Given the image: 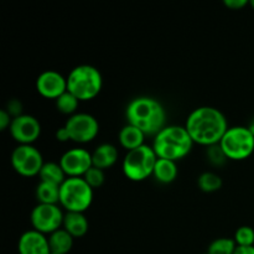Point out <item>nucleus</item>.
Masks as SVG:
<instances>
[{
  "label": "nucleus",
  "instance_id": "nucleus-1",
  "mask_svg": "<svg viewBox=\"0 0 254 254\" xmlns=\"http://www.w3.org/2000/svg\"><path fill=\"white\" fill-rule=\"evenodd\" d=\"M185 128L193 144L212 146L220 144L227 131V119L225 114L213 107H200L190 113Z\"/></svg>",
  "mask_w": 254,
  "mask_h": 254
},
{
  "label": "nucleus",
  "instance_id": "nucleus-2",
  "mask_svg": "<svg viewBox=\"0 0 254 254\" xmlns=\"http://www.w3.org/2000/svg\"><path fill=\"white\" fill-rule=\"evenodd\" d=\"M126 116L128 124L140 129L145 135H156L166 127L165 109L151 97L134 98L127 107Z\"/></svg>",
  "mask_w": 254,
  "mask_h": 254
},
{
  "label": "nucleus",
  "instance_id": "nucleus-3",
  "mask_svg": "<svg viewBox=\"0 0 254 254\" xmlns=\"http://www.w3.org/2000/svg\"><path fill=\"white\" fill-rule=\"evenodd\" d=\"M193 141L185 127L166 126L155 135L153 149L159 159L178 161L191 151Z\"/></svg>",
  "mask_w": 254,
  "mask_h": 254
},
{
  "label": "nucleus",
  "instance_id": "nucleus-4",
  "mask_svg": "<svg viewBox=\"0 0 254 254\" xmlns=\"http://www.w3.org/2000/svg\"><path fill=\"white\" fill-rule=\"evenodd\" d=\"M103 87V77L98 68L91 64H79L67 76V91L79 102L96 98Z\"/></svg>",
  "mask_w": 254,
  "mask_h": 254
},
{
  "label": "nucleus",
  "instance_id": "nucleus-5",
  "mask_svg": "<svg viewBox=\"0 0 254 254\" xmlns=\"http://www.w3.org/2000/svg\"><path fill=\"white\" fill-rule=\"evenodd\" d=\"M93 189L83 178H67L60 186V205L67 212H82L91 207Z\"/></svg>",
  "mask_w": 254,
  "mask_h": 254
},
{
  "label": "nucleus",
  "instance_id": "nucleus-6",
  "mask_svg": "<svg viewBox=\"0 0 254 254\" xmlns=\"http://www.w3.org/2000/svg\"><path fill=\"white\" fill-rule=\"evenodd\" d=\"M156 156L153 146L141 145L134 150L128 151L123 159L122 169L124 175L130 181H143L153 175L155 168Z\"/></svg>",
  "mask_w": 254,
  "mask_h": 254
},
{
  "label": "nucleus",
  "instance_id": "nucleus-7",
  "mask_svg": "<svg viewBox=\"0 0 254 254\" xmlns=\"http://www.w3.org/2000/svg\"><path fill=\"white\" fill-rule=\"evenodd\" d=\"M220 145L231 160H245L254 151V133L248 127H231Z\"/></svg>",
  "mask_w": 254,
  "mask_h": 254
},
{
  "label": "nucleus",
  "instance_id": "nucleus-8",
  "mask_svg": "<svg viewBox=\"0 0 254 254\" xmlns=\"http://www.w3.org/2000/svg\"><path fill=\"white\" fill-rule=\"evenodd\" d=\"M44 164L42 154L32 145H17L11 153L12 168L25 178L39 175Z\"/></svg>",
  "mask_w": 254,
  "mask_h": 254
},
{
  "label": "nucleus",
  "instance_id": "nucleus-9",
  "mask_svg": "<svg viewBox=\"0 0 254 254\" xmlns=\"http://www.w3.org/2000/svg\"><path fill=\"white\" fill-rule=\"evenodd\" d=\"M64 215L59 205H46V203H39L35 206L30 215L32 230L46 233H54L55 231L60 230L64 225Z\"/></svg>",
  "mask_w": 254,
  "mask_h": 254
},
{
  "label": "nucleus",
  "instance_id": "nucleus-10",
  "mask_svg": "<svg viewBox=\"0 0 254 254\" xmlns=\"http://www.w3.org/2000/svg\"><path fill=\"white\" fill-rule=\"evenodd\" d=\"M72 141L79 144L89 143L99 133V124L93 116L88 113H76L69 117L64 124Z\"/></svg>",
  "mask_w": 254,
  "mask_h": 254
},
{
  "label": "nucleus",
  "instance_id": "nucleus-11",
  "mask_svg": "<svg viewBox=\"0 0 254 254\" xmlns=\"http://www.w3.org/2000/svg\"><path fill=\"white\" fill-rule=\"evenodd\" d=\"M10 134L19 145H32L41 134V124L35 117L29 114L12 118L10 124Z\"/></svg>",
  "mask_w": 254,
  "mask_h": 254
},
{
  "label": "nucleus",
  "instance_id": "nucleus-12",
  "mask_svg": "<svg viewBox=\"0 0 254 254\" xmlns=\"http://www.w3.org/2000/svg\"><path fill=\"white\" fill-rule=\"evenodd\" d=\"M60 165L67 178H83L84 174L93 166L92 153L82 148L71 149L61 156Z\"/></svg>",
  "mask_w": 254,
  "mask_h": 254
},
{
  "label": "nucleus",
  "instance_id": "nucleus-13",
  "mask_svg": "<svg viewBox=\"0 0 254 254\" xmlns=\"http://www.w3.org/2000/svg\"><path fill=\"white\" fill-rule=\"evenodd\" d=\"M36 89L45 98L56 101L67 91V78H64L60 72L49 69L37 77Z\"/></svg>",
  "mask_w": 254,
  "mask_h": 254
},
{
  "label": "nucleus",
  "instance_id": "nucleus-14",
  "mask_svg": "<svg viewBox=\"0 0 254 254\" xmlns=\"http://www.w3.org/2000/svg\"><path fill=\"white\" fill-rule=\"evenodd\" d=\"M19 254H51L49 238L35 230L22 233L17 243Z\"/></svg>",
  "mask_w": 254,
  "mask_h": 254
},
{
  "label": "nucleus",
  "instance_id": "nucleus-15",
  "mask_svg": "<svg viewBox=\"0 0 254 254\" xmlns=\"http://www.w3.org/2000/svg\"><path fill=\"white\" fill-rule=\"evenodd\" d=\"M117 160H118V149L113 144H101L92 153L93 166L101 169V170L112 168L117 163Z\"/></svg>",
  "mask_w": 254,
  "mask_h": 254
},
{
  "label": "nucleus",
  "instance_id": "nucleus-16",
  "mask_svg": "<svg viewBox=\"0 0 254 254\" xmlns=\"http://www.w3.org/2000/svg\"><path fill=\"white\" fill-rule=\"evenodd\" d=\"M64 228L73 238L83 237L88 232V221L82 212H67L64 218Z\"/></svg>",
  "mask_w": 254,
  "mask_h": 254
},
{
  "label": "nucleus",
  "instance_id": "nucleus-17",
  "mask_svg": "<svg viewBox=\"0 0 254 254\" xmlns=\"http://www.w3.org/2000/svg\"><path fill=\"white\" fill-rule=\"evenodd\" d=\"M145 134L138 129L136 127L131 126V124H127L119 131V143L127 149L128 151L134 150V149L139 148V146L144 145V139H145Z\"/></svg>",
  "mask_w": 254,
  "mask_h": 254
},
{
  "label": "nucleus",
  "instance_id": "nucleus-18",
  "mask_svg": "<svg viewBox=\"0 0 254 254\" xmlns=\"http://www.w3.org/2000/svg\"><path fill=\"white\" fill-rule=\"evenodd\" d=\"M73 240L74 238L64 228H60V230L55 231L49 237L51 253L67 254L73 247Z\"/></svg>",
  "mask_w": 254,
  "mask_h": 254
},
{
  "label": "nucleus",
  "instance_id": "nucleus-19",
  "mask_svg": "<svg viewBox=\"0 0 254 254\" xmlns=\"http://www.w3.org/2000/svg\"><path fill=\"white\" fill-rule=\"evenodd\" d=\"M153 176L161 184H171L178 178V165L176 161L159 159L156 160Z\"/></svg>",
  "mask_w": 254,
  "mask_h": 254
},
{
  "label": "nucleus",
  "instance_id": "nucleus-20",
  "mask_svg": "<svg viewBox=\"0 0 254 254\" xmlns=\"http://www.w3.org/2000/svg\"><path fill=\"white\" fill-rule=\"evenodd\" d=\"M36 198L39 203L57 205L60 203V186L51 183L40 181L36 188Z\"/></svg>",
  "mask_w": 254,
  "mask_h": 254
},
{
  "label": "nucleus",
  "instance_id": "nucleus-21",
  "mask_svg": "<svg viewBox=\"0 0 254 254\" xmlns=\"http://www.w3.org/2000/svg\"><path fill=\"white\" fill-rule=\"evenodd\" d=\"M39 176L41 179V181L51 183L59 186H61L64 184V181L67 179L66 174L62 170L60 163H45L41 171H40Z\"/></svg>",
  "mask_w": 254,
  "mask_h": 254
},
{
  "label": "nucleus",
  "instance_id": "nucleus-22",
  "mask_svg": "<svg viewBox=\"0 0 254 254\" xmlns=\"http://www.w3.org/2000/svg\"><path fill=\"white\" fill-rule=\"evenodd\" d=\"M197 185L198 189L203 192L212 193L216 192V191L220 190L222 188L223 183L221 176H218L217 174L211 173V171H206V173H202L197 179Z\"/></svg>",
  "mask_w": 254,
  "mask_h": 254
},
{
  "label": "nucleus",
  "instance_id": "nucleus-23",
  "mask_svg": "<svg viewBox=\"0 0 254 254\" xmlns=\"http://www.w3.org/2000/svg\"><path fill=\"white\" fill-rule=\"evenodd\" d=\"M56 108L60 113L66 114V116L72 117L73 114H76L77 108H78L79 101L78 98L73 96L72 93H69L68 91L64 92L62 96H60L56 99Z\"/></svg>",
  "mask_w": 254,
  "mask_h": 254
},
{
  "label": "nucleus",
  "instance_id": "nucleus-24",
  "mask_svg": "<svg viewBox=\"0 0 254 254\" xmlns=\"http://www.w3.org/2000/svg\"><path fill=\"white\" fill-rule=\"evenodd\" d=\"M236 245L232 238H217L208 246L207 254H235Z\"/></svg>",
  "mask_w": 254,
  "mask_h": 254
},
{
  "label": "nucleus",
  "instance_id": "nucleus-25",
  "mask_svg": "<svg viewBox=\"0 0 254 254\" xmlns=\"http://www.w3.org/2000/svg\"><path fill=\"white\" fill-rule=\"evenodd\" d=\"M235 242L238 247L254 246V230L250 226H242L235 233Z\"/></svg>",
  "mask_w": 254,
  "mask_h": 254
},
{
  "label": "nucleus",
  "instance_id": "nucleus-26",
  "mask_svg": "<svg viewBox=\"0 0 254 254\" xmlns=\"http://www.w3.org/2000/svg\"><path fill=\"white\" fill-rule=\"evenodd\" d=\"M83 179L86 180V183L91 186L92 189H98L101 188L104 184V180H106V175H104V171L101 170L98 168H94L92 166L86 174H84Z\"/></svg>",
  "mask_w": 254,
  "mask_h": 254
},
{
  "label": "nucleus",
  "instance_id": "nucleus-27",
  "mask_svg": "<svg viewBox=\"0 0 254 254\" xmlns=\"http://www.w3.org/2000/svg\"><path fill=\"white\" fill-rule=\"evenodd\" d=\"M207 158L212 165L221 166L226 163L227 160V156H226L225 151L222 150L220 144H216V145L208 146L207 148Z\"/></svg>",
  "mask_w": 254,
  "mask_h": 254
},
{
  "label": "nucleus",
  "instance_id": "nucleus-28",
  "mask_svg": "<svg viewBox=\"0 0 254 254\" xmlns=\"http://www.w3.org/2000/svg\"><path fill=\"white\" fill-rule=\"evenodd\" d=\"M6 112L12 117V118H16V117L22 116V104L19 99H11V101L7 103Z\"/></svg>",
  "mask_w": 254,
  "mask_h": 254
},
{
  "label": "nucleus",
  "instance_id": "nucleus-29",
  "mask_svg": "<svg viewBox=\"0 0 254 254\" xmlns=\"http://www.w3.org/2000/svg\"><path fill=\"white\" fill-rule=\"evenodd\" d=\"M225 6H227L231 10H241L246 6V5L250 4L248 0H225L223 1Z\"/></svg>",
  "mask_w": 254,
  "mask_h": 254
},
{
  "label": "nucleus",
  "instance_id": "nucleus-30",
  "mask_svg": "<svg viewBox=\"0 0 254 254\" xmlns=\"http://www.w3.org/2000/svg\"><path fill=\"white\" fill-rule=\"evenodd\" d=\"M12 122V117L6 112V109L0 111V130L10 128V124Z\"/></svg>",
  "mask_w": 254,
  "mask_h": 254
},
{
  "label": "nucleus",
  "instance_id": "nucleus-31",
  "mask_svg": "<svg viewBox=\"0 0 254 254\" xmlns=\"http://www.w3.org/2000/svg\"><path fill=\"white\" fill-rule=\"evenodd\" d=\"M56 139L59 141H61V143H66V141L71 140V138H69V134L68 131H67L66 127H62V128H59L56 130Z\"/></svg>",
  "mask_w": 254,
  "mask_h": 254
},
{
  "label": "nucleus",
  "instance_id": "nucleus-32",
  "mask_svg": "<svg viewBox=\"0 0 254 254\" xmlns=\"http://www.w3.org/2000/svg\"><path fill=\"white\" fill-rule=\"evenodd\" d=\"M235 254H254V246H251V247H238L237 246Z\"/></svg>",
  "mask_w": 254,
  "mask_h": 254
},
{
  "label": "nucleus",
  "instance_id": "nucleus-33",
  "mask_svg": "<svg viewBox=\"0 0 254 254\" xmlns=\"http://www.w3.org/2000/svg\"><path fill=\"white\" fill-rule=\"evenodd\" d=\"M250 5H251V6H252L253 9H254V0H251V1H250Z\"/></svg>",
  "mask_w": 254,
  "mask_h": 254
},
{
  "label": "nucleus",
  "instance_id": "nucleus-34",
  "mask_svg": "<svg viewBox=\"0 0 254 254\" xmlns=\"http://www.w3.org/2000/svg\"><path fill=\"white\" fill-rule=\"evenodd\" d=\"M51 254H57V253H51Z\"/></svg>",
  "mask_w": 254,
  "mask_h": 254
},
{
  "label": "nucleus",
  "instance_id": "nucleus-35",
  "mask_svg": "<svg viewBox=\"0 0 254 254\" xmlns=\"http://www.w3.org/2000/svg\"><path fill=\"white\" fill-rule=\"evenodd\" d=\"M206 254H207V253H206Z\"/></svg>",
  "mask_w": 254,
  "mask_h": 254
}]
</instances>
